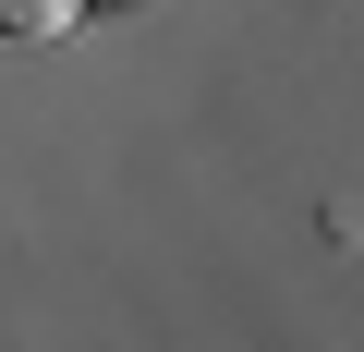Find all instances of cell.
I'll return each instance as SVG.
<instances>
[{
    "mask_svg": "<svg viewBox=\"0 0 364 352\" xmlns=\"http://www.w3.org/2000/svg\"><path fill=\"white\" fill-rule=\"evenodd\" d=\"M85 0H0V37H61Z\"/></svg>",
    "mask_w": 364,
    "mask_h": 352,
    "instance_id": "obj_1",
    "label": "cell"
}]
</instances>
